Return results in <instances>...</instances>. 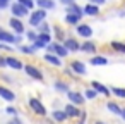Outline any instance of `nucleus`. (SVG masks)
Segmentation results:
<instances>
[{"label": "nucleus", "mask_w": 125, "mask_h": 124, "mask_svg": "<svg viewBox=\"0 0 125 124\" xmlns=\"http://www.w3.org/2000/svg\"><path fill=\"white\" fill-rule=\"evenodd\" d=\"M45 19H46V11L41 9V7H38L36 11H33V12L29 14V24L34 26V28H38L40 23H43Z\"/></svg>", "instance_id": "obj_1"}, {"label": "nucleus", "mask_w": 125, "mask_h": 124, "mask_svg": "<svg viewBox=\"0 0 125 124\" xmlns=\"http://www.w3.org/2000/svg\"><path fill=\"white\" fill-rule=\"evenodd\" d=\"M10 12H12V16L14 17H19V19H22V17H26V16H29V9L28 7H24L22 4H19L17 0L14 4H10Z\"/></svg>", "instance_id": "obj_2"}, {"label": "nucleus", "mask_w": 125, "mask_h": 124, "mask_svg": "<svg viewBox=\"0 0 125 124\" xmlns=\"http://www.w3.org/2000/svg\"><path fill=\"white\" fill-rule=\"evenodd\" d=\"M21 40H22L21 35H14V33H10V31H5V29L0 28V41L12 45V43H19Z\"/></svg>", "instance_id": "obj_3"}, {"label": "nucleus", "mask_w": 125, "mask_h": 124, "mask_svg": "<svg viewBox=\"0 0 125 124\" xmlns=\"http://www.w3.org/2000/svg\"><path fill=\"white\" fill-rule=\"evenodd\" d=\"M29 109L34 112V114H38V115H41V117H45L48 112H46V107L38 100V98H29Z\"/></svg>", "instance_id": "obj_4"}, {"label": "nucleus", "mask_w": 125, "mask_h": 124, "mask_svg": "<svg viewBox=\"0 0 125 124\" xmlns=\"http://www.w3.org/2000/svg\"><path fill=\"white\" fill-rule=\"evenodd\" d=\"M24 71H26V74H28L29 78H33V79H36V81H43V72L40 71V67H36V66H33V64H26V66H24Z\"/></svg>", "instance_id": "obj_5"}, {"label": "nucleus", "mask_w": 125, "mask_h": 124, "mask_svg": "<svg viewBox=\"0 0 125 124\" xmlns=\"http://www.w3.org/2000/svg\"><path fill=\"white\" fill-rule=\"evenodd\" d=\"M9 26L12 28V31L16 33V35H22V33H26V26L22 24V21L19 19V17H10L9 19Z\"/></svg>", "instance_id": "obj_6"}, {"label": "nucleus", "mask_w": 125, "mask_h": 124, "mask_svg": "<svg viewBox=\"0 0 125 124\" xmlns=\"http://www.w3.org/2000/svg\"><path fill=\"white\" fill-rule=\"evenodd\" d=\"M52 41V35L50 33H38V38L33 41V45L36 48H46V45Z\"/></svg>", "instance_id": "obj_7"}, {"label": "nucleus", "mask_w": 125, "mask_h": 124, "mask_svg": "<svg viewBox=\"0 0 125 124\" xmlns=\"http://www.w3.org/2000/svg\"><path fill=\"white\" fill-rule=\"evenodd\" d=\"M75 33L81 36V38H91L93 36V28L89 24H84V23H79L75 26Z\"/></svg>", "instance_id": "obj_8"}, {"label": "nucleus", "mask_w": 125, "mask_h": 124, "mask_svg": "<svg viewBox=\"0 0 125 124\" xmlns=\"http://www.w3.org/2000/svg\"><path fill=\"white\" fill-rule=\"evenodd\" d=\"M5 62H7V67H10V69H14V71H22V69H24V64H22L19 59L12 57V55H7V57H5Z\"/></svg>", "instance_id": "obj_9"}, {"label": "nucleus", "mask_w": 125, "mask_h": 124, "mask_svg": "<svg viewBox=\"0 0 125 124\" xmlns=\"http://www.w3.org/2000/svg\"><path fill=\"white\" fill-rule=\"evenodd\" d=\"M70 69H72L77 76H84V74L87 72L86 64H84V62H81V60H72V62H70Z\"/></svg>", "instance_id": "obj_10"}, {"label": "nucleus", "mask_w": 125, "mask_h": 124, "mask_svg": "<svg viewBox=\"0 0 125 124\" xmlns=\"http://www.w3.org/2000/svg\"><path fill=\"white\" fill-rule=\"evenodd\" d=\"M67 98H69V102H72V103H75V105H82L84 102H86V96L84 95H81L79 91H69L67 93Z\"/></svg>", "instance_id": "obj_11"}, {"label": "nucleus", "mask_w": 125, "mask_h": 124, "mask_svg": "<svg viewBox=\"0 0 125 124\" xmlns=\"http://www.w3.org/2000/svg\"><path fill=\"white\" fill-rule=\"evenodd\" d=\"M91 86H93L98 93H101V95H104V96H110V95H111V88L104 86V84L99 83V81H91Z\"/></svg>", "instance_id": "obj_12"}, {"label": "nucleus", "mask_w": 125, "mask_h": 124, "mask_svg": "<svg viewBox=\"0 0 125 124\" xmlns=\"http://www.w3.org/2000/svg\"><path fill=\"white\" fill-rule=\"evenodd\" d=\"M0 96H2L4 100H7V102H14L17 98L12 90H9L7 86H2V84H0Z\"/></svg>", "instance_id": "obj_13"}, {"label": "nucleus", "mask_w": 125, "mask_h": 124, "mask_svg": "<svg viewBox=\"0 0 125 124\" xmlns=\"http://www.w3.org/2000/svg\"><path fill=\"white\" fill-rule=\"evenodd\" d=\"M63 45H65V48H67L69 52H79V50H81L79 41L74 40V38H65V40H63Z\"/></svg>", "instance_id": "obj_14"}, {"label": "nucleus", "mask_w": 125, "mask_h": 124, "mask_svg": "<svg viewBox=\"0 0 125 124\" xmlns=\"http://www.w3.org/2000/svg\"><path fill=\"white\" fill-rule=\"evenodd\" d=\"M96 50H98L96 43H94V41H91L89 38H87V41H84V43L81 45V52H86V54H91V55H94V54H96Z\"/></svg>", "instance_id": "obj_15"}, {"label": "nucleus", "mask_w": 125, "mask_h": 124, "mask_svg": "<svg viewBox=\"0 0 125 124\" xmlns=\"http://www.w3.org/2000/svg\"><path fill=\"white\" fill-rule=\"evenodd\" d=\"M53 54H55V55H58L60 59H63V57H67V55H69V50L65 48V45H63V43H57V41H55V43H53Z\"/></svg>", "instance_id": "obj_16"}, {"label": "nucleus", "mask_w": 125, "mask_h": 124, "mask_svg": "<svg viewBox=\"0 0 125 124\" xmlns=\"http://www.w3.org/2000/svg\"><path fill=\"white\" fill-rule=\"evenodd\" d=\"M43 59H45L48 64L55 66V67H60V66H62V59H60L58 55H55V54H48V52H46V54L43 55Z\"/></svg>", "instance_id": "obj_17"}, {"label": "nucleus", "mask_w": 125, "mask_h": 124, "mask_svg": "<svg viewBox=\"0 0 125 124\" xmlns=\"http://www.w3.org/2000/svg\"><path fill=\"white\" fill-rule=\"evenodd\" d=\"M63 110L67 112V115H69V117H79V115H81L79 105H75V103H72V102H70V103H67Z\"/></svg>", "instance_id": "obj_18"}, {"label": "nucleus", "mask_w": 125, "mask_h": 124, "mask_svg": "<svg viewBox=\"0 0 125 124\" xmlns=\"http://www.w3.org/2000/svg\"><path fill=\"white\" fill-rule=\"evenodd\" d=\"M84 14L86 16H91V17H94V16H98L99 14V5H96V4H87L86 7H84Z\"/></svg>", "instance_id": "obj_19"}, {"label": "nucleus", "mask_w": 125, "mask_h": 124, "mask_svg": "<svg viewBox=\"0 0 125 124\" xmlns=\"http://www.w3.org/2000/svg\"><path fill=\"white\" fill-rule=\"evenodd\" d=\"M65 23L67 24H72V26H77L82 19V16H77V14H70V12H65Z\"/></svg>", "instance_id": "obj_20"}, {"label": "nucleus", "mask_w": 125, "mask_h": 124, "mask_svg": "<svg viewBox=\"0 0 125 124\" xmlns=\"http://www.w3.org/2000/svg\"><path fill=\"white\" fill-rule=\"evenodd\" d=\"M67 12H70V14H77V16H86L84 14V7H81L79 4H70V5H67Z\"/></svg>", "instance_id": "obj_21"}, {"label": "nucleus", "mask_w": 125, "mask_h": 124, "mask_svg": "<svg viewBox=\"0 0 125 124\" xmlns=\"http://www.w3.org/2000/svg\"><path fill=\"white\" fill-rule=\"evenodd\" d=\"M53 86H55V90H57V91H60V93H69V91H70L69 83H65V81H62V79L55 81V83H53Z\"/></svg>", "instance_id": "obj_22"}, {"label": "nucleus", "mask_w": 125, "mask_h": 124, "mask_svg": "<svg viewBox=\"0 0 125 124\" xmlns=\"http://www.w3.org/2000/svg\"><path fill=\"white\" fill-rule=\"evenodd\" d=\"M89 64H93V66H106L108 64V59L103 57V55H96L94 54V57L89 59Z\"/></svg>", "instance_id": "obj_23"}, {"label": "nucleus", "mask_w": 125, "mask_h": 124, "mask_svg": "<svg viewBox=\"0 0 125 124\" xmlns=\"http://www.w3.org/2000/svg\"><path fill=\"white\" fill-rule=\"evenodd\" d=\"M67 112L65 110H53L52 112V119L53 121H57V122H63V121H67Z\"/></svg>", "instance_id": "obj_24"}, {"label": "nucleus", "mask_w": 125, "mask_h": 124, "mask_svg": "<svg viewBox=\"0 0 125 124\" xmlns=\"http://www.w3.org/2000/svg\"><path fill=\"white\" fill-rule=\"evenodd\" d=\"M36 5L41 7V9H45V11L55 9V2H53V0H36Z\"/></svg>", "instance_id": "obj_25"}, {"label": "nucleus", "mask_w": 125, "mask_h": 124, "mask_svg": "<svg viewBox=\"0 0 125 124\" xmlns=\"http://www.w3.org/2000/svg\"><path fill=\"white\" fill-rule=\"evenodd\" d=\"M106 109H108L111 114H116V115L122 114V107H120L116 102H106Z\"/></svg>", "instance_id": "obj_26"}, {"label": "nucleus", "mask_w": 125, "mask_h": 124, "mask_svg": "<svg viewBox=\"0 0 125 124\" xmlns=\"http://www.w3.org/2000/svg\"><path fill=\"white\" fill-rule=\"evenodd\" d=\"M110 47H111L115 52H118V54H123V55H125V43H123V41H116V40H113V41L110 43Z\"/></svg>", "instance_id": "obj_27"}, {"label": "nucleus", "mask_w": 125, "mask_h": 124, "mask_svg": "<svg viewBox=\"0 0 125 124\" xmlns=\"http://www.w3.org/2000/svg\"><path fill=\"white\" fill-rule=\"evenodd\" d=\"M19 50H21L22 54H26V55H34L38 48H36L34 45H21V47H19Z\"/></svg>", "instance_id": "obj_28"}, {"label": "nucleus", "mask_w": 125, "mask_h": 124, "mask_svg": "<svg viewBox=\"0 0 125 124\" xmlns=\"http://www.w3.org/2000/svg\"><path fill=\"white\" fill-rule=\"evenodd\" d=\"M98 95H99V93H98V91H96V90H94L93 86H91V88H87V90L84 91V96H86L87 100H94V98H96Z\"/></svg>", "instance_id": "obj_29"}, {"label": "nucleus", "mask_w": 125, "mask_h": 124, "mask_svg": "<svg viewBox=\"0 0 125 124\" xmlns=\"http://www.w3.org/2000/svg\"><path fill=\"white\" fill-rule=\"evenodd\" d=\"M111 93H113L115 96H118V98L125 100V88H118V86H113V88H111Z\"/></svg>", "instance_id": "obj_30"}, {"label": "nucleus", "mask_w": 125, "mask_h": 124, "mask_svg": "<svg viewBox=\"0 0 125 124\" xmlns=\"http://www.w3.org/2000/svg\"><path fill=\"white\" fill-rule=\"evenodd\" d=\"M17 2H19V4H22L24 7H28L29 11H33V9H34V5H36L34 0H17Z\"/></svg>", "instance_id": "obj_31"}, {"label": "nucleus", "mask_w": 125, "mask_h": 124, "mask_svg": "<svg viewBox=\"0 0 125 124\" xmlns=\"http://www.w3.org/2000/svg\"><path fill=\"white\" fill-rule=\"evenodd\" d=\"M52 29H50V26L43 21V23H40V26H38V33H50Z\"/></svg>", "instance_id": "obj_32"}, {"label": "nucleus", "mask_w": 125, "mask_h": 124, "mask_svg": "<svg viewBox=\"0 0 125 124\" xmlns=\"http://www.w3.org/2000/svg\"><path fill=\"white\" fill-rule=\"evenodd\" d=\"M26 38H28L29 41H34V40L38 38V33H34V31H26Z\"/></svg>", "instance_id": "obj_33"}, {"label": "nucleus", "mask_w": 125, "mask_h": 124, "mask_svg": "<svg viewBox=\"0 0 125 124\" xmlns=\"http://www.w3.org/2000/svg\"><path fill=\"white\" fill-rule=\"evenodd\" d=\"M53 31H55V35H57V36H58V38H60L62 41L65 40V38H63V31H62V29H60L58 26H53Z\"/></svg>", "instance_id": "obj_34"}, {"label": "nucleus", "mask_w": 125, "mask_h": 124, "mask_svg": "<svg viewBox=\"0 0 125 124\" xmlns=\"http://www.w3.org/2000/svg\"><path fill=\"white\" fill-rule=\"evenodd\" d=\"M5 112H7V114H10L12 117H14V115H17V109H16L14 105H9V107L5 109Z\"/></svg>", "instance_id": "obj_35"}, {"label": "nucleus", "mask_w": 125, "mask_h": 124, "mask_svg": "<svg viewBox=\"0 0 125 124\" xmlns=\"http://www.w3.org/2000/svg\"><path fill=\"white\" fill-rule=\"evenodd\" d=\"M0 50H4V52H12V47L9 43H4V41H0Z\"/></svg>", "instance_id": "obj_36"}, {"label": "nucleus", "mask_w": 125, "mask_h": 124, "mask_svg": "<svg viewBox=\"0 0 125 124\" xmlns=\"http://www.w3.org/2000/svg\"><path fill=\"white\" fill-rule=\"evenodd\" d=\"M7 7H10V0H0V11H4Z\"/></svg>", "instance_id": "obj_37"}, {"label": "nucleus", "mask_w": 125, "mask_h": 124, "mask_svg": "<svg viewBox=\"0 0 125 124\" xmlns=\"http://www.w3.org/2000/svg\"><path fill=\"white\" fill-rule=\"evenodd\" d=\"M7 124H22V122H21V121L17 119V115H14V119H12L10 122H7Z\"/></svg>", "instance_id": "obj_38"}, {"label": "nucleus", "mask_w": 125, "mask_h": 124, "mask_svg": "<svg viewBox=\"0 0 125 124\" xmlns=\"http://www.w3.org/2000/svg\"><path fill=\"white\" fill-rule=\"evenodd\" d=\"M60 2L63 4V5H70V4H74L75 0H60Z\"/></svg>", "instance_id": "obj_39"}, {"label": "nucleus", "mask_w": 125, "mask_h": 124, "mask_svg": "<svg viewBox=\"0 0 125 124\" xmlns=\"http://www.w3.org/2000/svg\"><path fill=\"white\" fill-rule=\"evenodd\" d=\"M91 2H93V4H96V5H103L106 0H91Z\"/></svg>", "instance_id": "obj_40"}, {"label": "nucleus", "mask_w": 125, "mask_h": 124, "mask_svg": "<svg viewBox=\"0 0 125 124\" xmlns=\"http://www.w3.org/2000/svg\"><path fill=\"white\" fill-rule=\"evenodd\" d=\"M0 67H7V62H5V59H2V57H0Z\"/></svg>", "instance_id": "obj_41"}, {"label": "nucleus", "mask_w": 125, "mask_h": 124, "mask_svg": "<svg viewBox=\"0 0 125 124\" xmlns=\"http://www.w3.org/2000/svg\"><path fill=\"white\" fill-rule=\"evenodd\" d=\"M84 122H86V114H82V119L79 121V124H84Z\"/></svg>", "instance_id": "obj_42"}, {"label": "nucleus", "mask_w": 125, "mask_h": 124, "mask_svg": "<svg viewBox=\"0 0 125 124\" xmlns=\"http://www.w3.org/2000/svg\"><path fill=\"white\" fill-rule=\"evenodd\" d=\"M120 115H122V119H123V121H125V107H123V109H122V114H120Z\"/></svg>", "instance_id": "obj_43"}, {"label": "nucleus", "mask_w": 125, "mask_h": 124, "mask_svg": "<svg viewBox=\"0 0 125 124\" xmlns=\"http://www.w3.org/2000/svg\"><path fill=\"white\" fill-rule=\"evenodd\" d=\"M120 17H125V11H120V14H118Z\"/></svg>", "instance_id": "obj_44"}, {"label": "nucleus", "mask_w": 125, "mask_h": 124, "mask_svg": "<svg viewBox=\"0 0 125 124\" xmlns=\"http://www.w3.org/2000/svg\"><path fill=\"white\" fill-rule=\"evenodd\" d=\"M94 124H106V122H103V121H96Z\"/></svg>", "instance_id": "obj_45"}, {"label": "nucleus", "mask_w": 125, "mask_h": 124, "mask_svg": "<svg viewBox=\"0 0 125 124\" xmlns=\"http://www.w3.org/2000/svg\"><path fill=\"white\" fill-rule=\"evenodd\" d=\"M34 2H36V0H34Z\"/></svg>", "instance_id": "obj_46"}]
</instances>
